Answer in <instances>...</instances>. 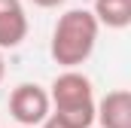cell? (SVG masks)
Returning a JSON list of instances; mask_svg holds the SVG:
<instances>
[{"mask_svg": "<svg viewBox=\"0 0 131 128\" xmlns=\"http://www.w3.org/2000/svg\"><path fill=\"white\" fill-rule=\"evenodd\" d=\"M98 22L92 15V9H67L64 15H58L55 28H52V61L61 64L64 70H76L79 64L92 58L95 46H98Z\"/></svg>", "mask_w": 131, "mask_h": 128, "instance_id": "6da1fadb", "label": "cell"}, {"mask_svg": "<svg viewBox=\"0 0 131 128\" xmlns=\"http://www.w3.org/2000/svg\"><path fill=\"white\" fill-rule=\"evenodd\" d=\"M49 104L52 116L70 122L73 128H92L95 125V89L92 79L79 70H64L49 86Z\"/></svg>", "mask_w": 131, "mask_h": 128, "instance_id": "7a4b0ae2", "label": "cell"}, {"mask_svg": "<svg viewBox=\"0 0 131 128\" xmlns=\"http://www.w3.org/2000/svg\"><path fill=\"white\" fill-rule=\"evenodd\" d=\"M9 113L12 119L21 128H37L43 125L52 113V104H49V92L37 82H21L12 89L9 95Z\"/></svg>", "mask_w": 131, "mask_h": 128, "instance_id": "3957f363", "label": "cell"}, {"mask_svg": "<svg viewBox=\"0 0 131 128\" xmlns=\"http://www.w3.org/2000/svg\"><path fill=\"white\" fill-rule=\"evenodd\" d=\"M95 122L101 128H131V92L113 89L95 104Z\"/></svg>", "mask_w": 131, "mask_h": 128, "instance_id": "277c9868", "label": "cell"}, {"mask_svg": "<svg viewBox=\"0 0 131 128\" xmlns=\"http://www.w3.org/2000/svg\"><path fill=\"white\" fill-rule=\"evenodd\" d=\"M28 37V12L21 0H0V52L18 49Z\"/></svg>", "mask_w": 131, "mask_h": 128, "instance_id": "5b68a950", "label": "cell"}, {"mask_svg": "<svg viewBox=\"0 0 131 128\" xmlns=\"http://www.w3.org/2000/svg\"><path fill=\"white\" fill-rule=\"evenodd\" d=\"M92 15H95L98 28L122 31L131 25V0H95Z\"/></svg>", "mask_w": 131, "mask_h": 128, "instance_id": "8992f818", "label": "cell"}, {"mask_svg": "<svg viewBox=\"0 0 131 128\" xmlns=\"http://www.w3.org/2000/svg\"><path fill=\"white\" fill-rule=\"evenodd\" d=\"M43 128H73V125H70V122H64V119H58V116H52V113H49V119L43 122Z\"/></svg>", "mask_w": 131, "mask_h": 128, "instance_id": "52a82bcc", "label": "cell"}, {"mask_svg": "<svg viewBox=\"0 0 131 128\" xmlns=\"http://www.w3.org/2000/svg\"><path fill=\"white\" fill-rule=\"evenodd\" d=\"M31 3H37V6H43V9H55V6H61L64 0H31Z\"/></svg>", "mask_w": 131, "mask_h": 128, "instance_id": "ba28073f", "label": "cell"}, {"mask_svg": "<svg viewBox=\"0 0 131 128\" xmlns=\"http://www.w3.org/2000/svg\"><path fill=\"white\" fill-rule=\"evenodd\" d=\"M3 73H6V64H3V52H0V82H3Z\"/></svg>", "mask_w": 131, "mask_h": 128, "instance_id": "9c48e42d", "label": "cell"}, {"mask_svg": "<svg viewBox=\"0 0 131 128\" xmlns=\"http://www.w3.org/2000/svg\"><path fill=\"white\" fill-rule=\"evenodd\" d=\"M15 128H21V125H15Z\"/></svg>", "mask_w": 131, "mask_h": 128, "instance_id": "30bf717a", "label": "cell"}]
</instances>
